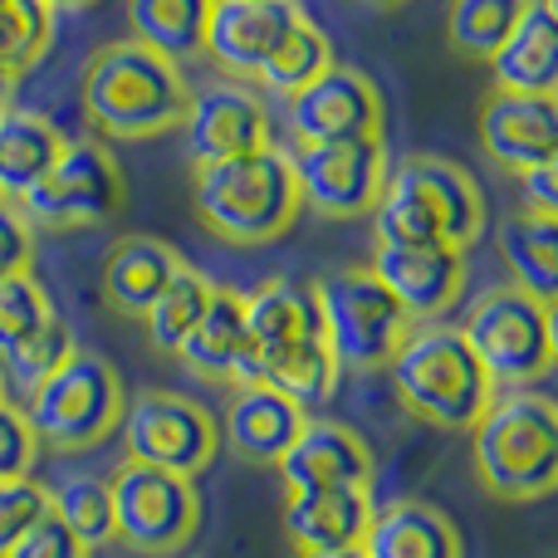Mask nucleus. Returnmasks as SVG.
Returning <instances> with one entry per match:
<instances>
[{"instance_id": "obj_7", "label": "nucleus", "mask_w": 558, "mask_h": 558, "mask_svg": "<svg viewBox=\"0 0 558 558\" xmlns=\"http://www.w3.org/2000/svg\"><path fill=\"white\" fill-rule=\"evenodd\" d=\"M123 377L108 357L84 353L74 348L69 363H59L45 383L29 387V432H35L39 451H59V456H74V451H94L98 441L118 432L123 422Z\"/></svg>"}, {"instance_id": "obj_41", "label": "nucleus", "mask_w": 558, "mask_h": 558, "mask_svg": "<svg viewBox=\"0 0 558 558\" xmlns=\"http://www.w3.org/2000/svg\"><path fill=\"white\" fill-rule=\"evenodd\" d=\"M514 182H520V211L558 216V162L530 167V172H520Z\"/></svg>"}, {"instance_id": "obj_11", "label": "nucleus", "mask_w": 558, "mask_h": 558, "mask_svg": "<svg viewBox=\"0 0 558 558\" xmlns=\"http://www.w3.org/2000/svg\"><path fill=\"white\" fill-rule=\"evenodd\" d=\"M299 186V206L324 221H357L373 211L387 182V143L383 137H338V143H299L289 153Z\"/></svg>"}, {"instance_id": "obj_10", "label": "nucleus", "mask_w": 558, "mask_h": 558, "mask_svg": "<svg viewBox=\"0 0 558 558\" xmlns=\"http://www.w3.org/2000/svg\"><path fill=\"white\" fill-rule=\"evenodd\" d=\"M128 202L118 157L104 143H64L59 162L20 196V216L35 231H94Z\"/></svg>"}, {"instance_id": "obj_2", "label": "nucleus", "mask_w": 558, "mask_h": 558, "mask_svg": "<svg viewBox=\"0 0 558 558\" xmlns=\"http://www.w3.org/2000/svg\"><path fill=\"white\" fill-rule=\"evenodd\" d=\"M367 216L377 245H451L465 255L485 235L490 202L461 162L416 153L387 167V182Z\"/></svg>"}, {"instance_id": "obj_15", "label": "nucleus", "mask_w": 558, "mask_h": 558, "mask_svg": "<svg viewBox=\"0 0 558 558\" xmlns=\"http://www.w3.org/2000/svg\"><path fill=\"white\" fill-rule=\"evenodd\" d=\"M299 15H304L299 0H211L202 59H211L231 84H255Z\"/></svg>"}, {"instance_id": "obj_16", "label": "nucleus", "mask_w": 558, "mask_h": 558, "mask_svg": "<svg viewBox=\"0 0 558 558\" xmlns=\"http://www.w3.org/2000/svg\"><path fill=\"white\" fill-rule=\"evenodd\" d=\"M367 270L412 324H436L465 294V255L451 245H373Z\"/></svg>"}, {"instance_id": "obj_23", "label": "nucleus", "mask_w": 558, "mask_h": 558, "mask_svg": "<svg viewBox=\"0 0 558 558\" xmlns=\"http://www.w3.org/2000/svg\"><path fill=\"white\" fill-rule=\"evenodd\" d=\"M308 412H299L289 397H279L265 383H245L226 402V446L251 465H275L299 436Z\"/></svg>"}, {"instance_id": "obj_20", "label": "nucleus", "mask_w": 558, "mask_h": 558, "mask_svg": "<svg viewBox=\"0 0 558 558\" xmlns=\"http://www.w3.org/2000/svg\"><path fill=\"white\" fill-rule=\"evenodd\" d=\"M373 485H338V490H308L284 495V534L294 554H324V549H357L373 520Z\"/></svg>"}, {"instance_id": "obj_3", "label": "nucleus", "mask_w": 558, "mask_h": 558, "mask_svg": "<svg viewBox=\"0 0 558 558\" xmlns=\"http://www.w3.org/2000/svg\"><path fill=\"white\" fill-rule=\"evenodd\" d=\"M192 206L196 221L226 245H270L304 211L289 153L275 143L260 153L231 157V162L196 167Z\"/></svg>"}, {"instance_id": "obj_40", "label": "nucleus", "mask_w": 558, "mask_h": 558, "mask_svg": "<svg viewBox=\"0 0 558 558\" xmlns=\"http://www.w3.org/2000/svg\"><path fill=\"white\" fill-rule=\"evenodd\" d=\"M5 558H94V549H84V544H78L74 534L54 520V514H45L29 534H20L15 549H10Z\"/></svg>"}, {"instance_id": "obj_35", "label": "nucleus", "mask_w": 558, "mask_h": 558, "mask_svg": "<svg viewBox=\"0 0 558 558\" xmlns=\"http://www.w3.org/2000/svg\"><path fill=\"white\" fill-rule=\"evenodd\" d=\"M49 318H59V314L35 275L0 279V357H10L25 338H35Z\"/></svg>"}, {"instance_id": "obj_33", "label": "nucleus", "mask_w": 558, "mask_h": 558, "mask_svg": "<svg viewBox=\"0 0 558 558\" xmlns=\"http://www.w3.org/2000/svg\"><path fill=\"white\" fill-rule=\"evenodd\" d=\"M49 514L74 534L84 549H98V544L113 539V500H108V481L98 475H64V481L49 490Z\"/></svg>"}, {"instance_id": "obj_13", "label": "nucleus", "mask_w": 558, "mask_h": 558, "mask_svg": "<svg viewBox=\"0 0 558 558\" xmlns=\"http://www.w3.org/2000/svg\"><path fill=\"white\" fill-rule=\"evenodd\" d=\"M294 143H338V137H383V94L353 64H328L308 88L284 98Z\"/></svg>"}, {"instance_id": "obj_14", "label": "nucleus", "mask_w": 558, "mask_h": 558, "mask_svg": "<svg viewBox=\"0 0 558 558\" xmlns=\"http://www.w3.org/2000/svg\"><path fill=\"white\" fill-rule=\"evenodd\" d=\"M182 133H186V157H192V167L231 162V157L260 153V147L275 143L270 108L260 104L255 88L231 84V78L211 84V88H192Z\"/></svg>"}, {"instance_id": "obj_34", "label": "nucleus", "mask_w": 558, "mask_h": 558, "mask_svg": "<svg viewBox=\"0 0 558 558\" xmlns=\"http://www.w3.org/2000/svg\"><path fill=\"white\" fill-rule=\"evenodd\" d=\"M54 45V5L49 0H0V69L29 74Z\"/></svg>"}, {"instance_id": "obj_21", "label": "nucleus", "mask_w": 558, "mask_h": 558, "mask_svg": "<svg viewBox=\"0 0 558 558\" xmlns=\"http://www.w3.org/2000/svg\"><path fill=\"white\" fill-rule=\"evenodd\" d=\"M495 94H558V5L554 0H530L520 25L505 35V45L490 54Z\"/></svg>"}, {"instance_id": "obj_31", "label": "nucleus", "mask_w": 558, "mask_h": 558, "mask_svg": "<svg viewBox=\"0 0 558 558\" xmlns=\"http://www.w3.org/2000/svg\"><path fill=\"white\" fill-rule=\"evenodd\" d=\"M211 294H216L211 279L196 270V265H182V270H177V279L153 299V308L143 314L147 343H153L157 353H177V348H182V338L192 333L196 324H202V314H206V304H211Z\"/></svg>"}, {"instance_id": "obj_42", "label": "nucleus", "mask_w": 558, "mask_h": 558, "mask_svg": "<svg viewBox=\"0 0 558 558\" xmlns=\"http://www.w3.org/2000/svg\"><path fill=\"white\" fill-rule=\"evenodd\" d=\"M15 94H20V78L10 74V69H0V113H5V108H15Z\"/></svg>"}, {"instance_id": "obj_4", "label": "nucleus", "mask_w": 558, "mask_h": 558, "mask_svg": "<svg viewBox=\"0 0 558 558\" xmlns=\"http://www.w3.org/2000/svg\"><path fill=\"white\" fill-rule=\"evenodd\" d=\"M392 392L416 422L436 432H475L495 402V383L475 363L471 343L451 324H422L402 338L397 357L387 363Z\"/></svg>"}, {"instance_id": "obj_30", "label": "nucleus", "mask_w": 558, "mask_h": 558, "mask_svg": "<svg viewBox=\"0 0 558 558\" xmlns=\"http://www.w3.org/2000/svg\"><path fill=\"white\" fill-rule=\"evenodd\" d=\"M328 64H333V45H328V35L308 15H299L294 25H289V35L275 45V54L265 59V69L255 74V84L275 98H294L299 88L314 84Z\"/></svg>"}, {"instance_id": "obj_29", "label": "nucleus", "mask_w": 558, "mask_h": 558, "mask_svg": "<svg viewBox=\"0 0 558 558\" xmlns=\"http://www.w3.org/2000/svg\"><path fill=\"white\" fill-rule=\"evenodd\" d=\"M338 377H343V367H338L333 348L324 343V333L299 338L294 348L275 353L270 363L260 367V383H265V387H275L279 397H289V402H294L299 412H314V407L333 402Z\"/></svg>"}, {"instance_id": "obj_36", "label": "nucleus", "mask_w": 558, "mask_h": 558, "mask_svg": "<svg viewBox=\"0 0 558 558\" xmlns=\"http://www.w3.org/2000/svg\"><path fill=\"white\" fill-rule=\"evenodd\" d=\"M69 353H74V333H69V324L64 318H49L35 338H25L10 357H0V373H5V383H15V387L29 392V387L45 383L59 363H69Z\"/></svg>"}, {"instance_id": "obj_1", "label": "nucleus", "mask_w": 558, "mask_h": 558, "mask_svg": "<svg viewBox=\"0 0 558 558\" xmlns=\"http://www.w3.org/2000/svg\"><path fill=\"white\" fill-rule=\"evenodd\" d=\"M78 104L98 137L108 143H147L182 128L192 84L182 64L162 59L137 39H113L94 49L78 74Z\"/></svg>"}, {"instance_id": "obj_24", "label": "nucleus", "mask_w": 558, "mask_h": 558, "mask_svg": "<svg viewBox=\"0 0 558 558\" xmlns=\"http://www.w3.org/2000/svg\"><path fill=\"white\" fill-rule=\"evenodd\" d=\"M357 549L363 558H465L456 524L426 500H392L373 510Z\"/></svg>"}, {"instance_id": "obj_6", "label": "nucleus", "mask_w": 558, "mask_h": 558, "mask_svg": "<svg viewBox=\"0 0 558 558\" xmlns=\"http://www.w3.org/2000/svg\"><path fill=\"white\" fill-rule=\"evenodd\" d=\"M304 294L318 314V333L333 348L343 373H387L402 338L416 328L367 265H343V270L308 279Z\"/></svg>"}, {"instance_id": "obj_8", "label": "nucleus", "mask_w": 558, "mask_h": 558, "mask_svg": "<svg viewBox=\"0 0 558 558\" xmlns=\"http://www.w3.org/2000/svg\"><path fill=\"white\" fill-rule=\"evenodd\" d=\"M461 338L471 343L475 363L485 367L495 387H520L549 377L558 357V333H554V304L524 294L514 284H495L465 308Z\"/></svg>"}, {"instance_id": "obj_38", "label": "nucleus", "mask_w": 558, "mask_h": 558, "mask_svg": "<svg viewBox=\"0 0 558 558\" xmlns=\"http://www.w3.org/2000/svg\"><path fill=\"white\" fill-rule=\"evenodd\" d=\"M39 461V441L29 432L25 407H15L5 397L0 402V481H25Z\"/></svg>"}, {"instance_id": "obj_44", "label": "nucleus", "mask_w": 558, "mask_h": 558, "mask_svg": "<svg viewBox=\"0 0 558 558\" xmlns=\"http://www.w3.org/2000/svg\"><path fill=\"white\" fill-rule=\"evenodd\" d=\"M49 5H54V15H59V10H88V5H98V0H49Z\"/></svg>"}, {"instance_id": "obj_12", "label": "nucleus", "mask_w": 558, "mask_h": 558, "mask_svg": "<svg viewBox=\"0 0 558 558\" xmlns=\"http://www.w3.org/2000/svg\"><path fill=\"white\" fill-rule=\"evenodd\" d=\"M118 426L128 436V461L157 465V471L186 475V481H196L216 461V446H221L211 412L182 392H167V387L137 392L123 407Z\"/></svg>"}, {"instance_id": "obj_22", "label": "nucleus", "mask_w": 558, "mask_h": 558, "mask_svg": "<svg viewBox=\"0 0 558 558\" xmlns=\"http://www.w3.org/2000/svg\"><path fill=\"white\" fill-rule=\"evenodd\" d=\"M182 255L172 251L157 235H123V241L108 245L104 255V275H98V299L113 308L118 318H137L153 308V299L182 270Z\"/></svg>"}, {"instance_id": "obj_32", "label": "nucleus", "mask_w": 558, "mask_h": 558, "mask_svg": "<svg viewBox=\"0 0 558 558\" xmlns=\"http://www.w3.org/2000/svg\"><path fill=\"white\" fill-rule=\"evenodd\" d=\"M530 10V0H451V15H446V39L461 59L475 64H490V54L505 45L520 15Z\"/></svg>"}, {"instance_id": "obj_39", "label": "nucleus", "mask_w": 558, "mask_h": 558, "mask_svg": "<svg viewBox=\"0 0 558 558\" xmlns=\"http://www.w3.org/2000/svg\"><path fill=\"white\" fill-rule=\"evenodd\" d=\"M29 260H35V226L20 216L15 202L0 196V279L29 275Z\"/></svg>"}, {"instance_id": "obj_19", "label": "nucleus", "mask_w": 558, "mask_h": 558, "mask_svg": "<svg viewBox=\"0 0 558 558\" xmlns=\"http://www.w3.org/2000/svg\"><path fill=\"white\" fill-rule=\"evenodd\" d=\"M177 357H182L186 373L206 377V383H231V387L260 383V377H255L251 343H245V294H241V289H221V284H216V294H211V304H206L202 324L182 338Z\"/></svg>"}, {"instance_id": "obj_18", "label": "nucleus", "mask_w": 558, "mask_h": 558, "mask_svg": "<svg viewBox=\"0 0 558 558\" xmlns=\"http://www.w3.org/2000/svg\"><path fill=\"white\" fill-rule=\"evenodd\" d=\"M481 147L510 177L558 162V104L534 94H490L481 108Z\"/></svg>"}, {"instance_id": "obj_45", "label": "nucleus", "mask_w": 558, "mask_h": 558, "mask_svg": "<svg viewBox=\"0 0 558 558\" xmlns=\"http://www.w3.org/2000/svg\"><path fill=\"white\" fill-rule=\"evenodd\" d=\"M357 5H367V10H397L402 0H357Z\"/></svg>"}, {"instance_id": "obj_17", "label": "nucleus", "mask_w": 558, "mask_h": 558, "mask_svg": "<svg viewBox=\"0 0 558 558\" xmlns=\"http://www.w3.org/2000/svg\"><path fill=\"white\" fill-rule=\"evenodd\" d=\"M284 495H308V490H338V485H373V446L343 422L328 416H308L289 451L275 461Z\"/></svg>"}, {"instance_id": "obj_43", "label": "nucleus", "mask_w": 558, "mask_h": 558, "mask_svg": "<svg viewBox=\"0 0 558 558\" xmlns=\"http://www.w3.org/2000/svg\"><path fill=\"white\" fill-rule=\"evenodd\" d=\"M299 558H363V549H324V554H299Z\"/></svg>"}, {"instance_id": "obj_27", "label": "nucleus", "mask_w": 558, "mask_h": 558, "mask_svg": "<svg viewBox=\"0 0 558 558\" xmlns=\"http://www.w3.org/2000/svg\"><path fill=\"white\" fill-rule=\"evenodd\" d=\"M500 260L510 270V284L524 294L554 304L558 294V216L514 211L500 226Z\"/></svg>"}, {"instance_id": "obj_37", "label": "nucleus", "mask_w": 558, "mask_h": 558, "mask_svg": "<svg viewBox=\"0 0 558 558\" xmlns=\"http://www.w3.org/2000/svg\"><path fill=\"white\" fill-rule=\"evenodd\" d=\"M45 514H49V485H39L35 475L0 481V558L15 549L20 534H29Z\"/></svg>"}, {"instance_id": "obj_28", "label": "nucleus", "mask_w": 558, "mask_h": 558, "mask_svg": "<svg viewBox=\"0 0 558 558\" xmlns=\"http://www.w3.org/2000/svg\"><path fill=\"white\" fill-rule=\"evenodd\" d=\"M206 15L211 0H128V29H133L128 39L157 49L172 64H192L202 59Z\"/></svg>"}, {"instance_id": "obj_9", "label": "nucleus", "mask_w": 558, "mask_h": 558, "mask_svg": "<svg viewBox=\"0 0 558 558\" xmlns=\"http://www.w3.org/2000/svg\"><path fill=\"white\" fill-rule=\"evenodd\" d=\"M108 500H113V539H123L143 558H172L202 530V495L196 481L157 465L123 461L108 475Z\"/></svg>"}, {"instance_id": "obj_25", "label": "nucleus", "mask_w": 558, "mask_h": 558, "mask_svg": "<svg viewBox=\"0 0 558 558\" xmlns=\"http://www.w3.org/2000/svg\"><path fill=\"white\" fill-rule=\"evenodd\" d=\"M308 333H318V314L299 284L275 275L245 294V343H251V357H255V377H260V367L275 353L294 348Z\"/></svg>"}, {"instance_id": "obj_5", "label": "nucleus", "mask_w": 558, "mask_h": 558, "mask_svg": "<svg viewBox=\"0 0 558 558\" xmlns=\"http://www.w3.org/2000/svg\"><path fill=\"white\" fill-rule=\"evenodd\" d=\"M475 475L495 500L530 505L558 485V407L544 392H505L475 422Z\"/></svg>"}, {"instance_id": "obj_46", "label": "nucleus", "mask_w": 558, "mask_h": 558, "mask_svg": "<svg viewBox=\"0 0 558 558\" xmlns=\"http://www.w3.org/2000/svg\"><path fill=\"white\" fill-rule=\"evenodd\" d=\"M0 402H5V373H0Z\"/></svg>"}, {"instance_id": "obj_26", "label": "nucleus", "mask_w": 558, "mask_h": 558, "mask_svg": "<svg viewBox=\"0 0 558 558\" xmlns=\"http://www.w3.org/2000/svg\"><path fill=\"white\" fill-rule=\"evenodd\" d=\"M69 137L35 108H5L0 113V196L20 202L49 167L59 162Z\"/></svg>"}]
</instances>
